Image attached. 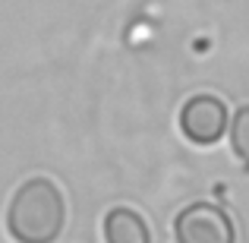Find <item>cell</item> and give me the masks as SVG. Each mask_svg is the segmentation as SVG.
Returning <instances> with one entry per match:
<instances>
[{"mask_svg": "<svg viewBox=\"0 0 249 243\" xmlns=\"http://www.w3.org/2000/svg\"><path fill=\"white\" fill-rule=\"evenodd\" d=\"M227 127H231V114H227V104L218 95L202 92V95H193L183 101L180 133L193 146H214V142H221Z\"/></svg>", "mask_w": 249, "mask_h": 243, "instance_id": "3957f363", "label": "cell"}, {"mask_svg": "<svg viewBox=\"0 0 249 243\" xmlns=\"http://www.w3.org/2000/svg\"><path fill=\"white\" fill-rule=\"evenodd\" d=\"M231 152L249 168V104H243L231 120Z\"/></svg>", "mask_w": 249, "mask_h": 243, "instance_id": "5b68a950", "label": "cell"}, {"mask_svg": "<svg viewBox=\"0 0 249 243\" xmlns=\"http://www.w3.org/2000/svg\"><path fill=\"white\" fill-rule=\"evenodd\" d=\"M67 224V199L51 177L19 183L6 208V231L16 243H54Z\"/></svg>", "mask_w": 249, "mask_h": 243, "instance_id": "6da1fadb", "label": "cell"}, {"mask_svg": "<svg viewBox=\"0 0 249 243\" xmlns=\"http://www.w3.org/2000/svg\"><path fill=\"white\" fill-rule=\"evenodd\" d=\"M177 243H237L231 215L214 202H189L174 218Z\"/></svg>", "mask_w": 249, "mask_h": 243, "instance_id": "7a4b0ae2", "label": "cell"}, {"mask_svg": "<svg viewBox=\"0 0 249 243\" xmlns=\"http://www.w3.org/2000/svg\"><path fill=\"white\" fill-rule=\"evenodd\" d=\"M101 234H104V243H152L148 221L136 208H126V206H114L104 215Z\"/></svg>", "mask_w": 249, "mask_h": 243, "instance_id": "277c9868", "label": "cell"}]
</instances>
